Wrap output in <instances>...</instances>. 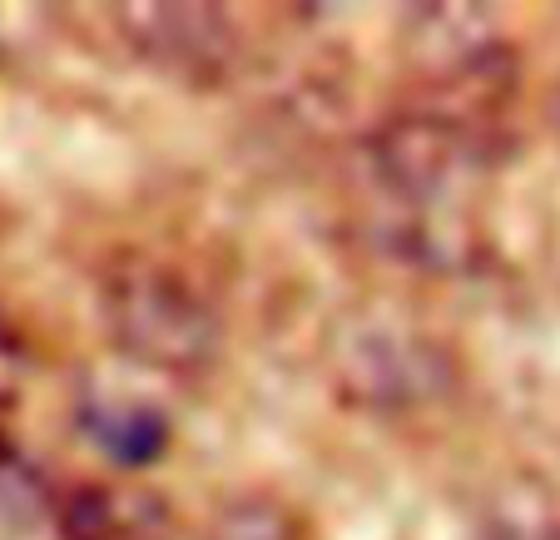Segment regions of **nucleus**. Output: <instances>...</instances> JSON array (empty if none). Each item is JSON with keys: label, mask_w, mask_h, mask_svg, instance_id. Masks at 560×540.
Masks as SVG:
<instances>
[{"label": "nucleus", "mask_w": 560, "mask_h": 540, "mask_svg": "<svg viewBox=\"0 0 560 540\" xmlns=\"http://www.w3.org/2000/svg\"><path fill=\"white\" fill-rule=\"evenodd\" d=\"M550 129L560 134V85H556V95H550Z\"/></svg>", "instance_id": "9d476101"}, {"label": "nucleus", "mask_w": 560, "mask_h": 540, "mask_svg": "<svg viewBox=\"0 0 560 540\" xmlns=\"http://www.w3.org/2000/svg\"><path fill=\"white\" fill-rule=\"evenodd\" d=\"M199 540H307L303 520L273 496H244L229 501L219 516L203 526Z\"/></svg>", "instance_id": "6e6552de"}, {"label": "nucleus", "mask_w": 560, "mask_h": 540, "mask_svg": "<svg viewBox=\"0 0 560 540\" xmlns=\"http://www.w3.org/2000/svg\"><path fill=\"white\" fill-rule=\"evenodd\" d=\"M407 50L412 64L446 90L491 85L506 70L501 25L487 5H422L407 15Z\"/></svg>", "instance_id": "39448f33"}, {"label": "nucleus", "mask_w": 560, "mask_h": 540, "mask_svg": "<svg viewBox=\"0 0 560 540\" xmlns=\"http://www.w3.org/2000/svg\"><path fill=\"white\" fill-rule=\"evenodd\" d=\"M21 387H25V342L0 313V416L21 402Z\"/></svg>", "instance_id": "1a4fd4ad"}, {"label": "nucleus", "mask_w": 560, "mask_h": 540, "mask_svg": "<svg viewBox=\"0 0 560 540\" xmlns=\"http://www.w3.org/2000/svg\"><path fill=\"white\" fill-rule=\"evenodd\" d=\"M491 160L487 134L452 109H412L392 115L368 139V169L382 199L397 203V248L432 268L471 263L476 238L462 199Z\"/></svg>", "instance_id": "f257e3e1"}, {"label": "nucleus", "mask_w": 560, "mask_h": 540, "mask_svg": "<svg viewBox=\"0 0 560 540\" xmlns=\"http://www.w3.org/2000/svg\"><path fill=\"white\" fill-rule=\"evenodd\" d=\"M100 318L125 357L139 367L194 377L213 367L223 348V322L213 303L184 273L164 263H119L100 287Z\"/></svg>", "instance_id": "f03ea898"}, {"label": "nucleus", "mask_w": 560, "mask_h": 540, "mask_svg": "<svg viewBox=\"0 0 560 540\" xmlns=\"http://www.w3.org/2000/svg\"><path fill=\"white\" fill-rule=\"evenodd\" d=\"M119 40L149 64V70L213 85L238 60V25L223 5H184V0H159V5H115L109 11Z\"/></svg>", "instance_id": "20e7f679"}, {"label": "nucleus", "mask_w": 560, "mask_h": 540, "mask_svg": "<svg viewBox=\"0 0 560 540\" xmlns=\"http://www.w3.org/2000/svg\"><path fill=\"white\" fill-rule=\"evenodd\" d=\"M332 381L368 412H417L452 392L456 362L432 332L387 313H352L328 342Z\"/></svg>", "instance_id": "7ed1b4c3"}, {"label": "nucleus", "mask_w": 560, "mask_h": 540, "mask_svg": "<svg viewBox=\"0 0 560 540\" xmlns=\"http://www.w3.org/2000/svg\"><path fill=\"white\" fill-rule=\"evenodd\" d=\"M80 426L115 467H149L164 446H170V422L154 412L149 402L129 392H90L80 402Z\"/></svg>", "instance_id": "0eeeda50"}, {"label": "nucleus", "mask_w": 560, "mask_h": 540, "mask_svg": "<svg viewBox=\"0 0 560 540\" xmlns=\"http://www.w3.org/2000/svg\"><path fill=\"white\" fill-rule=\"evenodd\" d=\"M65 540H164L170 506L139 486H80L60 506Z\"/></svg>", "instance_id": "423d86ee"}]
</instances>
